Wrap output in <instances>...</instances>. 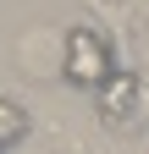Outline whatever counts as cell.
<instances>
[{
    "label": "cell",
    "mask_w": 149,
    "mask_h": 154,
    "mask_svg": "<svg viewBox=\"0 0 149 154\" xmlns=\"http://www.w3.org/2000/svg\"><path fill=\"white\" fill-rule=\"evenodd\" d=\"M61 77L72 88H88V94H100L116 77V55H110V44L94 28H66V72Z\"/></svg>",
    "instance_id": "obj_2"
},
{
    "label": "cell",
    "mask_w": 149,
    "mask_h": 154,
    "mask_svg": "<svg viewBox=\"0 0 149 154\" xmlns=\"http://www.w3.org/2000/svg\"><path fill=\"white\" fill-rule=\"evenodd\" d=\"M94 116H100L105 132H116V138L144 132L149 127V88H144V77L127 72V66H116V77L94 94Z\"/></svg>",
    "instance_id": "obj_1"
},
{
    "label": "cell",
    "mask_w": 149,
    "mask_h": 154,
    "mask_svg": "<svg viewBox=\"0 0 149 154\" xmlns=\"http://www.w3.org/2000/svg\"><path fill=\"white\" fill-rule=\"evenodd\" d=\"M28 127H33V116L17 105V99H0V149H17L28 138Z\"/></svg>",
    "instance_id": "obj_4"
},
{
    "label": "cell",
    "mask_w": 149,
    "mask_h": 154,
    "mask_svg": "<svg viewBox=\"0 0 149 154\" xmlns=\"http://www.w3.org/2000/svg\"><path fill=\"white\" fill-rule=\"evenodd\" d=\"M17 72L22 77H61L66 72V28H33L17 44Z\"/></svg>",
    "instance_id": "obj_3"
}]
</instances>
